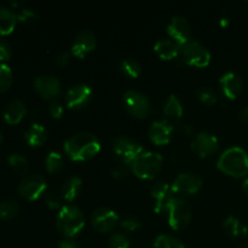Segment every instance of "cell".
Wrapping results in <instances>:
<instances>
[{"label": "cell", "instance_id": "6da1fadb", "mask_svg": "<svg viewBox=\"0 0 248 248\" xmlns=\"http://www.w3.org/2000/svg\"><path fill=\"white\" fill-rule=\"evenodd\" d=\"M64 152L73 161H87L101 152V142L92 133L80 132L64 143Z\"/></svg>", "mask_w": 248, "mask_h": 248}, {"label": "cell", "instance_id": "7a4b0ae2", "mask_svg": "<svg viewBox=\"0 0 248 248\" xmlns=\"http://www.w3.org/2000/svg\"><path fill=\"white\" fill-rule=\"evenodd\" d=\"M220 172L228 176L241 178L248 174V154L240 147H232L224 150L217 161Z\"/></svg>", "mask_w": 248, "mask_h": 248}, {"label": "cell", "instance_id": "3957f363", "mask_svg": "<svg viewBox=\"0 0 248 248\" xmlns=\"http://www.w3.org/2000/svg\"><path fill=\"white\" fill-rule=\"evenodd\" d=\"M57 229L67 239L77 236L85 227V216L78 206H63L57 216Z\"/></svg>", "mask_w": 248, "mask_h": 248}, {"label": "cell", "instance_id": "277c9868", "mask_svg": "<svg viewBox=\"0 0 248 248\" xmlns=\"http://www.w3.org/2000/svg\"><path fill=\"white\" fill-rule=\"evenodd\" d=\"M162 159L159 153L143 152L132 165L130 166L131 171L140 179H153L159 174L162 169Z\"/></svg>", "mask_w": 248, "mask_h": 248}, {"label": "cell", "instance_id": "5b68a950", "mask_svg": "<svg viewBox=\"0 0 248 248\" xmlns=\"http://www.w3.org/2000/svg\"><path fill=\"white\" fill-rule=\"evenodd\" d=\"M181 58L186 64L190 67L196 68H205L210 64L211 62V53L199 41L189 40L184 45L181 46Z\"/></svg>", "mask_w": 248, "mask_h": 248}, {"label": "cell", "instance_id": "8992f818", "mask_svg": "<svg viewBox=\"0 0 248 248\" xmlns=\"http://www.w3.org/2000/svg\"><path fill=\"white\" fill-rule=\"evenodd\" d=\"M169 216V224L173 230H181L190 223L193 212L186 200L173 198L166 210Z\"/></svg>", "mask_w": 248, "mask_h": 248}, {"label": "cell", "instance_id": "52a82bcc", "mask_svg": "<svg viewBox=\"0 0 248 248\" xmlns=\"http://www.w3.org/2000/svg\"><path fill=\"white\" fill-rule=\"evenodd\" d=\"M114 152L125 166L130 167L132 162L144 152L140 144L125 136H119L114 140Z\"/></svg>", "mask_w": 248, "mask_h": 248}, {"label": "cell", "instance_id": "ba28073f", "mask_svg": "<svg viewBox=\"0 0 248 248\" xmlns=\"http://www.w3.org/2000/svg\"><path fill=\"white\" fill-rule=\"evenodd\" d=\"M124 104L126 110L137 119H145L152 109L148 97L133 90H130L124 94Z\"/></svg>", "mask_w": 248, "mask_h": 248}, {"label": "cell", "instance_id": "9c48e42d", "mask_svg": "<svg viewBox=\"0 0 248 248\" xmlns=\"http://www.w3.org/2000/svg\"><path fill=\"white\" fill-rule=\"evenodd\" d=\"M46 188H47V184L43 177L39 174H31L21 182L18 191L22 198L28 201H34L45 193Z\"/></svg>", "mask_w": 248, "mask_h": 248}, {"label": "cell", "instance_id": "30bf717a", "mask_svg": "<svg viewBox=\"0 0 248 248\" xmlns=\"http://www.w3.org/2000/svg\"><path fill=\"white\" fill-rule=\"evenodd\" d=\"M191 149L201 159L216 154L219 149V140L215 135L210 132H201L194 138Z\"/></svg>", "mask_w": 248, "mask_h": 248}, {"label": "cell", "instance_id": "8fae6325", "mask_svg": "<svg viewBox=\"0 0 248 248\" xmlns=\"http://www.w3.org/2000/svg\"><path fill=\"white\" fill-rule=\"evenodd\" d=\"M173 194L195 195L202 188V179L193 173H181L171 184Z\"/></svg>", "mask_w": 248, "mask_h": 248}, {"label": "cell", "instance_id": "7c38bea8", "mask_svg": "<svg viewBox=\"0 0 248 248\" xmlns=\"http://www.w3.org/2000/svg\"><path fill=\"white\" fill-rule=\"evenodd\" d=\"M119 223V217L115 211L110 208H98L91 216V224L97 232H109Z\"/></svg>", "mask_w": 248, "mask_h": 248}, {"label": "cell", "instance_id": "4fadbf2b", "mask_svg": "<svg viewBox=\"0 0 248 248\" xmlns=\"http://www.w3.org/2000/svg\"><path fill=\"white\" fill-rule=\"evenodd\" d=\"M96 46L97 39L94 34L91 31H82L73 40L70 53L74 57L82 60V58H85V56L92 52L96 48Z\"/></svg>", "mask_w": 248, "mask_h": 248}, {"label": "cell", "instance_id": "5bb4252c", "mask_svg": "<svg viewBox=\"0 0 248 248\" xmlns=\"http://www.w3.org/2000/svg\"><path fill=\"white\" fill-rule=\"evenodd\" d=\"M167 33H169L171 40L176 41L179 45H184L191 40V28L188 19L183 16H174L170 21L167 26Z\"/></svg>", "mask_w": 248, "mask_h": 248}, {"label": "cell", "instance_id": "9a60e30c", "mask_svg": "<svg viewBox=\"0 0 248 248\" xmlns=\"http://www.w3.org/2000/svg\"><path fill=\"white\" fill-rule=\"evenodd\" d=\"M91 97V87L86 84H79L68 90L67 96H65V103L69 109H81L89 104Z\"/></svg>", "mask_w": 248, "mask_h": 248}, {"label": "cell", "instance_id": "2e32d148", "mask_svg": "<svg viewBox=\"0 0 248 248\" xmlns=\"http://www.w3.org/2000/svg\"><path fill=\"white\" fill-rule=\"evenodd\" d=\"M152 196L155 201V213L160 215V213L166 212L170 202H171L172 199L174 198L171 184L167 183V182H157V183L153 186Z\"/></svg>", "mask_w": 248, "mask_h": 248}, {"label": "cell", "instance_id": "e0dca14e", "mask_svg": "<svg viewBox=\"0 0 248 248\" xmlns=\"http://www.w3.org/2000/svg\"><path fill=\"white\" fill-rule=\"evenodd\" d=\"M34 87L44 99L56 98L61 92V82L55 75H40L34 81Z\"/></svg>", "mask_w": 248, "mask_h": 248}, {"label": "cell", "instance_id": "ac0fdd59", "mask_svg": "<svg viewBox=\"0 0 248 248\" xmlns=\"http://www.w3.org/2000/svg\"><path fill=\"white\" fill-rule=\"evenodd\" d=\"M173 126L167 120H157L149 128V138L155 145H166L171 142Z\"/></svg>", "mask_w": 248, "mask_h": 248}, {"label": "cell", "instance_id": "d6986e66", "mask_svg": "<svg viewBox=\"0 0 248 248\" xmlns=\"http://www.w3.org/2000/svg\"><path fill=\"white\" fill-rule=\"evenodd\" d=\"M219 84L222 87L223 94L232 101L239 97V94L242 91V86H244L241 78L232 72L225 73L219 79Z\"/></svg>", "mask_w": 248, "mask_h": 248}, {"label": "cell", "instance_id": "ffe728a7", "mask_svg": "<svg viewBox=\"0 0 248 248\" xmlns=\"http://www.w3.org/2000/svg\"><path fill=\"white\" fill-rule=\"evenodd\" d=\"M154 51L161 60L171 61L181 53V45L171 39H162L155 43Z\"/></svg>", "mask_w": 248, "mask_h": 248}, {"label": "cell", "instance_id": "44dd1931", "mask_svg": "<svg viewBox=\"0 0 248 248\" xmlns=\"http://www.w3.org/2000/svg\"><path fill=\"white\" fill-rule=\"evenodd\" d=\"M27 109L21 99H14L6 106L4 110V119L10 125H16L21 123L22 119L26 116Z\"/></svg>", "mask_w": 248, "mask_h": 248}, {"label": "cell", "instance_id": "7402d4cb", "mask_svg": "<svg viewBox=\"0 0 248 248\" xmlns=\"http://www.w3.org/2000/svg\"><path fill=\"white\" fill-rule=\"evenodd\" d=\"M82 190V181L79 177H72L68 181L64 182V184L61 188V196L63 200L68 202H73L78 196L80 195Z\"/></svg>", "mask_w": 248, "mask_h": 248}, {"label": "cell", "instance_id": "603a6c76", "mask_svg": "<svg viewBox=\"0 0 248 248\" xmlns=\"http://www.w3.org/2000/svg\"><path fill=\"white\" fill-rule=\"evenodd\" d=\"M26 142L31 147H40L47 140V133H46L45 127L40 124H33L24 133Z\"/></svg>", "mask_w": 248, "mask_h": 248}, {"label": "cell", "instance_id": "cb8c5ba5", "mask_svg": "<svg viewBox=\"0 0 248 248\" xmlns=\"http://www.w3.org/2000/svg\"><path fill=\"white\" fill-rule=\"evenodd\" d=\"M16 12L12 11L9 7L0 6V34L7 35L12 33L17 23Z\"/></svg>", "mask_w": 248, "mask_h": 248}, {"label": "cell", "instance_id": "d4e9b609", "mask_svg": "<svg viewBox=\"0 0 248 248\" xmlns=\"http://www.w3.org/2000/svg\"><path fill=\"white\" fill-rule=\"evenodd\" d=\"M184 109L183 104L179 101V98L174 94L167 98L166 103L164 106V114L167 119H173V120H179L183 116Z\"/></svg>", "mask_w": 248, "mask_h": 248}, {"label": "cell", "instance_id": "484cf974", "mask_svg": "<svg viewBox=\"0 0 248 248\" xmlns=\"http://www.w3.org/2000/svg\"><path fill=\"white\" fill-rule=\"evenodd\" d=\"M225 232H228L232 236H245L248 232V229L246 225L242 224L236 217H228L224 220V224H223Z\"/></svg>", "mask_w": 248, "mask_h": 248}, {"label": "cell", "instance_id": "4316f807", "mask_svg": "<svg viewBox=\"0 0 248 248\" xmlns=\"http://www.w3.org/2000/svg\"><path fill=\"white\" fill-rule=\"evenodd\" d=\"M120 72L131 79H137L142 74V67L135 58H126L120 63Z\"/></svg>", "mask_w": 248, "mask_h": 248}, {"label": "cell", "instance_id": "83f0119b", "mask_svg": "<svg viewBox=\"0 0 248 248\" xmlns=\"http://www.w3.org/2000/svg\"><path fill=\"white\" fill-rule=\"evenodd\" d=\"M46 171L50 174H55L60 172L64 166V159L62 155L57 152H50L45 161Z\"/></svg>", "mask_w": 248, "mask_h": 248}, {"label": "cell", "instance_id": "f1b7e54d", "mask_svg": "<svg viewBox=\"0 0 248 248\" xmlns=\"http://www.w3.org/2000/svg\"><path fill=\"white\" fill-rule=\"evenodd\" d=\"M154 248H186L177 237L162 234L155 239Z\"/></svg>", "mask_w": 248, "mask_h": 248}, {"label": "cell", "instance_id": "f546056e", "mask_svg": "<svg viewBox=\"0 0 248 248\" xmlns=\"http://www.w3.org/2000/svg\"><path fill=\"white\" fill-rule=\"evenodd\" d=\"M19 205L15 200H5L0 203V218L2 219H11L18 213Z\"/></svg>", "mask_w": 248, "mask_h": 248}, {"label": "cell", "instance_id": "4dcf8cb0", "mask_svg": "<svg viewBox=\"0 0 248 248\" xmlns=\"http://www.w3.org/2000/svg\"><path fill=\"white\" fill-rule=\"evenodd\" d=\"M9 164L16 173L24 174L28 171V161L24 156L19 154H11L9 156Z\"/></svg>", "mask_w": 248, "mask_h": 248}, {"label": "cell", "instance_id": "1f68e13d", "mask_svg": "<svg viewBox=\"0 0 248 248\" xmlns=\"http://www.w3.org/2000/svg\"><path fill=\"white\" fill-rule=\"evenodd\" d=\"M12 84L11 68L6 64H0V93L6 91Z\"/></svg>", "mask_w": 248, "mask_h": 248}, {"label": "cell", "instance_id": "d6a6232c", "mask_svg": "<svg viewBox=\"0 0 248 248\" xmlns=\"http://www.w3.org/2000/svg\"><path fill=\"white\" fill-rule=\"evenodd\" d=\"M196 97L201 103L206 104V106H215L217 103V96L212 90L207 89V87H202V89L198 90L196 92Z\"/></svg>", "mask_w": 248, "mask_h": 248}, {"label": "cell", "instance_id": "836d02e7", "mask_svg": "<svg viewBox=\"0 0 248 248\" xmlns=\"http://www.w3.org/2000/svg\"><path fill=\"white\" fill-rule=\"evenodd\" d=\"M15 12H16L17 21L24 22V23H31V22L36 21L39 17V15L36 14L34 10L26 9V7H22V9H19L18 11H15Z\"/></svg>", "mask_w": 248, "mask_h": 248}, {"label": "cell", "instance_id": "e575fe53", "mask_svg": "<svg viewBox=\"0 0 248 248\" xmlns=\"http://www.w3.org/2000/svg\"><path fill=\"white\" fill-rule=\"evenodd\" d=\"M109 247L110 248H130V240L120 232H115L109 239Z\"/></svg>", "mask_w": 248, "mask_h": 248}, {"label": "cell", "instance_id": "d590c367", "mask_svg": "<svg viewBox=\"0 0 248 248\" xmlns=\"http://www.w3.org/2000/svg\"><path fill=\"white\" fill-rule=\"evenodd\" d=\"M121 228H124L127 232H136L140 228V220L135 219V218H126V219L121 220L120 222Z\"/></svg>", "mask_w": 248, "mask_h": 248}, {"label": "cell", "instance_id": "8d00e7d4", "mask_svg": "<svg viewBox=\"0 0 248 248\" xmlns=\"http://www.w3.org/2000/svg\"><path fill=\"white\" fill-rule=\"evenodd\" d=\"M70 55H72V53L68 52V51H60V52H57L55 55L53 61H55L56 64L60 65V67H65V65L69 63Z\"/></svg>", "mask_w": 248, "mask_h": 248}, {"label": "cell", "instance_id": "74e56055", "mask_svg": "<svg viewBox=\"0 0 248 248\" xmlns=\"http://www.w3.org/2000/svg\"><path fill=\"white\" fill-rule=\"evenodd\" d=\"M63 113H64V109H63V106L58 101H53L50 104V114L53 119H61Z\"/></svg>", "mask_w": 248, "mask_h": 248}, {"label": "cell", "instance_id": "f35d334b", "mask_svg": "<svg viewBox=\"0 0 248 248\" xmlns=\"http://www.w3.org/2000/svg\"><path fill=\"white\" fill-rule=\"evenodd\" d=\"M11 56V47L5 40H0V61L9 60Z\"/></svg>", "mask_w": 248, "mask_h": 248}, {"label": "cell", "instance_id": "ab89813d", "mask_svg": "<svg viewBox=\"0 0 248 248\" xmlns=\"http://www.w3.org/2000/svg\"><path fill=\"white\" fill-rule=\"evenodd\" d=\"M45 202L46 206H47L48 208H51V210H57V208H60V200H58L53 194H46Z\"/></svg>", "mask_w": 248, "mask_h": 248}, {"label": "cell", "instance_id": "60d3db41", "mask_svg": "<svg viewBox=\"0 0 248 248\" xmlns=\"http://www.w3.org/2000/svg\"><path fill=\"white\" fill-rule=\"evenodd\" d=\"M58 248H81L78 242H75L72 239H65L58 244Z\"/></svg>", "mask_w": 248, "mask_h": 248}, {"label": "cell", "instance_id": "b9f144b4", "mask_svg": "<svg viewBox=\"0 0 248 248\" xmlns=\"http://www.w3.org/2000/svg\"><path fill=\"white\" fill-rule=\"evenodd\" d=\"M126 173H127V170L125 167H115L111 171V174H113L114 178L116 179H123L126 177Z\"/></svg>", "mask_w": 248, "mask_h": 248}, {"label": "cell", "instance_id": "7bdbcfd3", "mask_svg": "<svg viewBox=\"0 0 248 248\" xmlns=\"http://www.w3.org/2000/svg\"><path fill=\"white\" fill-rule=\"evenodd\" d=\"M240 119H241L244 123H248V106L246 107V108L242 109L241 114H240Z\"/></svg>", "mask_w": 248, "mask_h": 248}, {"label": "cell", "instance_id": "ee69618b", "mask_svg": "<svg viewBox=\"0 0 248 248\" xmlns=\"http://www.w3.org/2000/svg\"><path fill=\"white\" fill-rule=\"evenodd\" d=\"M219 24L222 26V28H227V27L230 24V22H229V19L225 18V17H223V18H220Z\"/></svg>", "mask_w": 248, "mask_h": 248}, {"label": "cell", "instance_id": "f6af8a7d", "mask_svg": "<svg viewBox=\"0 0 248 248\" xmlns=\"http://www.w3.org/2000/svg\"><path fill=\"white\" fill-rule=\"evenodd\" d=\"M242 190H244V193L248 196V178L245 179L244 183H242Z\"/></svg>", "mask_w": 248, "mask_h": 248}, {"label": "cell", "instance_id": "bcb514c9", "mask_svg": "<svg viewBox=\"0 0 248 248\" xmlns=\"http://www.w3.org/2000/svg\"><path fill=\"white\" fill-rule=\"evenodd\" d=\"M1 140H2V136H1V133H0V144H1Z\"/></svg>", "mask_w": 248, "mask_h": 248}]
</instances>
